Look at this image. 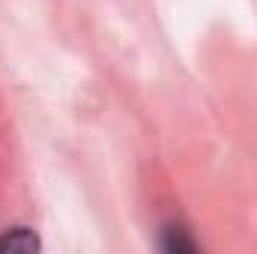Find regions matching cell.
I'll return each instance as SVG.
<instances>
[{
  "mask_svg": "<svg viewBox=\"0 0 257 254\" xmlns=\"http://www.w3.org/2000/svg\"><path fill=\"white\" fill-rule=\"evenodd\" d=\"M39 239L27 227H12L0 236V251H36Z\"/></svg>",
  "mask_w": 257,
  "mask_h": 254,
  "instance_id": "1",
  "label": "cell"
},
{
  "mask_svg": "<svg viewBox=\"0 0 257 254\" xmlns=\"http://www.w3.org/2000/svg\"><path fill=\"white\" fill-rule=\"evenodd\" d=\"M165 233H168V239H165V248H168V251H194V242L186 236V230L171 227V230H165Z\"/></svg>",
  "mask_w": 257,
  "mask_h": 254,
  "instance_id": "2",
  "label": "cell"
}]
</instances>
